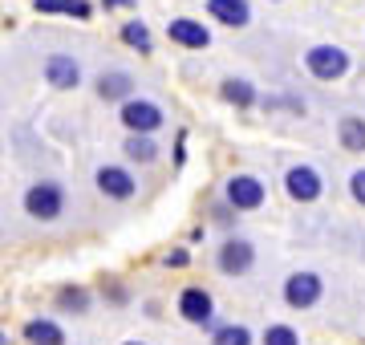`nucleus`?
I'll list each match as a JSON object with an SVG mask.
<instances>
[{"label":"nucleus","instance_id":"21","mask_svg":"<svg viewBox=\"0 0 365 345\" xmlns=\"http://www.w3.org/2000/svg\"><path fill=\"white\" fill-rule=\"evenodd\" d=\"M57 309L61 313H86L90 309V289H81V284H69V289H61L57 292Z\"/></svg>","mask_w":365,"mask_h":345},{"label":"nucleus","instance_id":"27","mask_svg":"<svg viewBox=\"0 0 365 345\" xmlns=\"http://www.w3.org/2000/svg\"><path fill=\"white\" fill-rule=\"evenodd\" d=\"M106 289H110V297H114V305H126V301H130V297H126V289H122V284H118V280H110V284H106Z\"/></svg>","mask_w":365,"mask_h":345},{"label":"nucleus","instance_id":"24","mask_svg":"<svg viewBox=\"0 0 365 345\" xmlns=\"http://www.w3.org/2000/svg\"><path fill=\"white\" fill-rule=\"evenodd\" d=\"M163 264L167 268H187L191 264V252H187V248H170V252L163 256Z\"/></svg>","mask_w":365,"mask_h":345},{"label":"nucleus","instance_id":"20","mask_svg":"<svg viewBox=\"0 0 365 345\" xmlns=\"http://www.w3.org/2000/svg\"><path fill=\"white\" fill-rule=\"evenodd\" d=\"M256 337H252L248 325H240V321H227V325H215L211 329V345H252Z\"/></svg>","mask_w":365,"mask_h":345},{"label":"nucleus","instance_id":"13","mask_svg":"<svg viewBox=\"0 0 365 345\" xmlns=\"http://www.w3.org/2000/svg\"><path fill=\"white\" fill-rule=\"evenodd\" d=\"M98 98L122 106L126 98H134V73H126V69H110V73H102V78H98Z\"/></svg>","mask_w":365,"mask_h":345},{"label":"nucleus","instance_id":"28","mask_svg":"<svg viewBox=\"0 0 365 345\" xmlns=\"http://www.w3.org/2000/svg\"><path fill=\"white\" fill-rule=\"evenodd\" d=\"M98 4H102L106 13H110V9H134V0H98Z\"/></svg>","mask_w":365,"mask_h":345},{"label":"nucleus","instance_id":"11","mask_svg":"<svg viewBox=\"0 0 365 345\" xmlns=\"http://www.w3.org/2000/svg\"><path fill=\"white\" fill-rule=\"evenodd\" d=\"M207 16L215 25H227V29H248L252 25V4L248 0H207L203 4Z\"/></svg>","mask_w":365,"mask_h":345},{"label":"nucleus","instance_id":"12","mask_svg":"<svg viewBox=\"0 0 365 345\" xmlns=\"http://www.w3.org/2000/svg\"><path fill=\"white\" fill-rule=\"evenodd\" d=\"M45 81H49L53 90H78L81 86V66L69 53H53L49 61H45Z\"/></svg>","mask_w":365,"mask_h":345},{"label":"nucleus","instance_id":"26","mask_svg":"<svg viewBox=\"0 0 365 345\" xmlns=\"http://www.w3.org/2000/svg\"><path fill=\"white\" fill-rule=\"evenodd\" d=\"M182 159H187V130H179L175 138V167H182Z\"/></svg>","mask_w":365,"mask_h":345},{"label":"nucleus","instance_id":"14","mask_svg":"<svg viewBox=\"0 0 365 345\" xmlns=\"http://www.w3.org/2000/svg\"><path fill=\"white\" fill-rule=\"evenodd\" d=\"M220 98H223V106H235V110H252L256 102H260L256 86H252L248 78H235V73L220 81Z\"/></svg>","mask_w":365,"mask_h":345},{"label":"nucleus","instance_id":"16","mask_svg":"<svg viewBox=\"0 0 365 345\" xmlns=\"http://www.w3.org/2000/svg\"><path fill=\"white\" fill-rule=\"evenodd\" d=\"M25 341L29 345H66V329L49 317H33L25 325Z\"/></svg>","mask_w":365,"mask_h":345},{"label":"nucleus","instance_id":"4","mask_svg":"<svg viewBox=\"0 0 365 345\" xmlns=\"http://www.w3.org/2000/svg\"><path fill=\"white\" fill-rule=\"evenodd\" d=\"M304 69L313 73L317 81H341L349 73V53L341 49V45H313L309 53H304Z\"/></svg>","mask_w":365,"mask_h":345},{"label":"nucleus","instance_id":"30","mask_svg":"<svg viewBox=\"0 0 365 345\" xmlns=\"http://www.w3.org/2000/svg\"><path fill=\"white\" fill-rule=\"evenodd\" d=\"M0 345H9V337H4V333H0Z\"/></svg>","mask_w":365,"mask_h":345},{"label":"nucleus","instance_id":"19","mask_svg":"<svg viewBox=\"0 0 365 345\" xmlns=\"http://www.w3.org/2000/svg\"><path fill=\"white\" fill-rule=\"evenodd\" d=\"M118 37L126 41L134 53H143V57L155 49V41H150V25H146V21H138V16H134V21H126V25L118 29Z\"/></svg>","mask_w":365,"mask_h":345},{"label":"nucleus","instance_id":"7","mask_svg":"<svg viewBox=\"0 0 365 345\" xmlns=\"http://www.w3.org/2000/svg\"><path fill=\"white\" fill-rule=\"evenodd\" d=\"M284 191H288L292 203H317L325 195V179H321V171L309 167V163H292L284 171Z\"/></svg>","mask_w":365,"mask_h":345},{"label":"nucleus","instance_id":"29","mask_svg":"<svg viewBox=\"0 0 365 345\" xmlns=\"http://www.w3.org/2000/svg\"><path fill=\"white\" fill-rule=\"evenodd\" d=\"M122 345H146V341H122Z\"/></svg>","mask_w":365,"mask_h":345},{"label":"nucleus","instance_id":"1","mask_svg":"<svg viewBox=\"0 0 365 345\" xmlns=\"http://www.w3.org/2000/svg\"><path fill=\"white\" fill-rule=\"evenodd\" d=\"M223 203H232L235 212H260L264 203H268V187H264L260 175L235 171V175H227V183H223Z\"/></svg>","mask_w":365,"mask_h":345},{"label":"nucleus","instance_id":"22","mask_svg":"<svg viewBox=\"0 0 365 345\" xmlns=\"http://www.w3.org/2000/svg\"><path fill=\"white\" fill-rule=\"evenodd\" d=\"M260 345H300V333L292 329V325H284V321H276V325L264 329Z\"/></svg>","mask_w":365,"mask_h":345},{"label":"nucleus","instance_id":"5","mask_svg":"<svg viewBox=\"0 0 365 345\" xmlns=\"http://www.w3.org/2000/svg\"><path fill=\"white\" fill-rule=\"evenodd\" d=\"M215 268L223 277H248L256 268V244L248 236H227L215 252Z\"/></svg>","mask_w":365,"mask_h":345},{"label":"nucleus","instance_id":"15","mask_svg":"<svg viewBox=\"0 0 365 345\" xmlns=\"http://www.w3.org/2000/svg\"><path fill=\"white\" fill-rule=\"evenodd\" d=\"M337 143L341 150H349V155H365V118L361 114H345L337 122Z\"/></svg>","mask_w":365,"mask_h":345},{"label":"nucleus","instance_id":"8","mask_svg":"<svg viewBox=\"0 0 365 345\" xmlns=\"http://www.w3.org/2000/svg\"><path fill=\"white\" fill-rule=\"evenodd\" d=\"M179 317L187 325H199V329H215V301L203 284H187L179 292Z\"/></svg>","mask_w":365,"mask_h":345},{"label":"nucleus","instance_id":"9","mask_svg":"<svg viewBox=\"0 0 365 345\" xmlns=\"http://www.w3.org/2000/svg\"><path fill=\"white\" fill-rule=\"evenodd\" d=\"M93 183H98V191H102L106 200H114V203H126V200L138 195V179H134V171L118 167V163L98 167V171H93Z\"/></svg>","mask_w":365,"mask_h":345},{"label":"nucleus","instance_id":"23","mask_svg":"<svg viewBox=\"0 0 365 345\" xmlns=\"http://www.w3.org/2000/svg\"><path fill=\"white\" fill-rule=\"evenodd\" d=\"M349 195H353V203L365 207V167H357V171L349 175Z\"/></svg>","mask_w":365,"mask_h":345},{"label":"nucleus","instance_id":"2","mask_svg":"<svg viewBox=\"0 0 365 345\" xmlns=\"http://www.w3.org/2000/svg\"><path fill=\"white\" fill-rule=\"evenodd\" d=\"M25 212L33 215V220H41V224L57 220V215L66 212V187L57 183V179H41V183H33L25 191Z\"/></svg>","mask_w":365,"mask_h":345},{"label":"nucleus","instance_id":"18","mask_svg":"<svg viewBox=\"0 0 365 345\" xmlns=\"http://www.w3.org/2000/svg\"><path fill=\"white\" fill-rule=\"evenodd\" d=\"M122 150H126V159L138 163V167H150V163L158 159V143L150 134H130V138L122 143Z\"/></svg>","mask_w":365,"mask_h":345},{"label":"nucleus","instance_id":"6","mask_svg":"<svg viewBox=\"0 0 365 345\" xmlns=\"http://www.w3.org/2000/svg\"><path fill=\"white\" fill-rule=\"evenodd\" d=\"M321 297H325V280H321V272H313V268H297V272H288V280H284V305L288 309H313Z\"/></svg>","mask_w":365,"mask_h":345},{"label":"nucleus","instance_id":"10","mask_svg":"<svg viewBox=\"0 0 365 345\" xmlns=\"http://www.w3.org/2000/svg\"><path fill=\"white\" fill-rule=\"evenodd\" d=\"M167 37L179 45V49H207L211 45V29L195 16H175L167 25Z\"/></svg>","mask_w":365,"mask_h":345},{"label":"nucleus","instance_id":"17","mask_svg":"<svg viewBox=\"0 0 365 345\" xmlns=\"http://www.w3.org/2000/svg\"><path fill=\"white\" fill-rule=\"evenodd\" d=\"M37 13L45 16H73V21H90L93 4L90 0H37Z\"/></svg>","mask_w":365,"mask_h":345},{"label":"nucleus","instance_id":"25","mask_svg":"<svg viewBox=\"0 0 365 345\" xmlns=\"http://www.w3.org/2000/svg\"><path fill=\"white\" fill-rule=\"evenodd\" d=\"M211 215H215V224L232 227V224H235V215H240V212H235L232 203H215V212H211Z\"/></svg>","mask_w":365,"mask_h":345},{"label":"nucleus","instance_id":"3","mask_svg":"<svg viewBox=\"0 0 365 345\" xmlns=\"http://www.w3.org/2000/svg\"><path fill=\"white\" fill-rule=\"evenodd\" d=\"M118 118H122V126L130 134H158L163 122H167V114H163V106L150 102V98H126V102L118 106Z\"/></svg>","mask_w":365,"mask_h":345}]
</instances>
